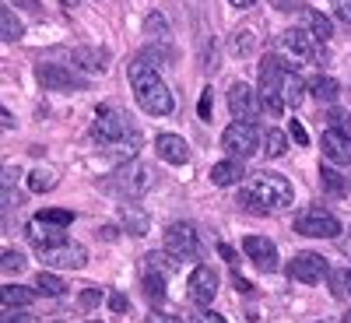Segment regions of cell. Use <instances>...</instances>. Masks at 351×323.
Wrapping results in <instances>:
<instances>
[{
  "label": "cell",
  "instance_id": "1",
  "mask_svg": "<svg viewBox=\"0 0 351 323\" xmlns=\"http://www.w3.org/2000/svg\"><path fill=\"white\" fill-rule=\"evenodd\" d=\"M130 84H134L137 106L148 112V116H172L176 99H172V92H169V84L158 77V71H155L148 60H141V56L130 64Z\"/></svg>",
  "mask_w": 351,
  "mask_h": 323
},
{
  "label": "cell",
  "instance_id": "2",
  "mask_svg": "<svg viewBox=\"0 0 351 323\" xmlns=\"http://www.w3.org/2000/svg\"><path fill=\"white\" fill-rule=\"evenodd\" d=\"M250 190H253V197L260 200V208L267 211V215L291 208V200H295L291 183L285 180V176H278V172H256L253 180H250Z\"/></svg>",
  "mask_w": 351,
  "mask_h": 323
},
{
  "label": "cell",
  "instance_id": "3",
  "mask_svg": "<svg viewBox=\"0 0 351 323\" xmlns=\"http://www.w3.org/2000/svg\"><path fill=\"white\" fill-rule=\"evenodd\" d=\"M137 137L130 116L123 109H112V106H99L95 109V120H92V141L99 144H120V141H130Z\"/></svg>",
  "mask_w": 351,
  "mask_h": 323
},
{
  "label": "cell",
  "instance_id": "4",
  "mask_svg": "<svg viewBox=\"0 0 351 323\" xmlns=\"http://www.w3.org/2000/svg\"><path fill=\"white\" fill-rule=\"evenodd\" d=\"M278 46L288 53V56H295V60H309L316 67H324L330 60V53L324 49V39H316L309 28H288V32L278 36Z\"/></svg>",
  "mask_w": 351,
  "mask_h": 323
},
{
  "label": "cell",
  "instance_id": "5",
  "mask_svg": "<svg viewBox=\"0 0 351 323\" xmlns=\"http://www.w3.org/2000/svg\"><path fill=\"white\" fill-rule=\"evenodd\" d=\"M165 253L172 263H190L200 256V232L193 222H172L165 228Z\"/></svg>",
  "mask_w": 351,
  "mask_h": 323
},
{
  "label": "cell",
  "instance_id": "6",
  "mask_svg": "<svg viewBox=\"0 0 351 323\" xmlns=\"http://www.w3.org/2000/svg\"><path fill=\"white\" fill-rule=\"evenodd\" d=\"M221 148L228 152V158H250L256 148H260V130L256 123H246V120H232L221 134Z\"/></svg>",
  "mask_w": 351,
  "mask_h": 323
},
{
  "label": "cell",
  "instance_id": "7",
  "mask_svg": "<svg viewBox=\"0 0 351 323\" xmlns=\"http://www.w3.org/2000/svg\"><path fill=\"white\" fill-rule=\"evenodd\" d=\"M341 228H344L341 218L330 215L327 208H309L295 218V232L309 236V239H334V236H341Z\"/></svg>",
  "mask_w": 351,
  "mask_h": 323
},
{
  "label": "cell",
  "instance_id": "8",
  "mask_svg": "<svg viewBox=\"0 0 351 323\" xmlns=\"http://www.w3.org/2000/svg\"><path fill=\"white\" fill-rule=\"evenodd\" d=\"M288 278L302 281V285H316V281L330 278V263L324 253H295L288 260Z\"/></svg>",
  "mask_w": 351,
  "mask_h": 323
},
{
  "label": "cell",
  "instance_id": "9",
  "mask_svg": "<svg viewBox=\"0 0 351 323\" xmlns=\"http://www.w3.org/2000/svg\"><path fill=\"white\" fill-rule=\"evenodd\" d=\"M186 296L200 309H208L215 302V296H218V271L211 267V263H197V267H193L190 285H186Z\"/></svg>",
  "mask_w": 351,
  "mask_h": 323
},
{
  "label": "cell",
  "instance_id": "10",
  "mask_svg": "<svg viewBox=\"0 0 351 323\" xmlns=\"http://www.w3.org/2000/svg\"><path fill=\"white\" fill-rule=\"evenodd\" d=\"M256 109H260V95L246 81H236L228 88V112L232 120H246V123H256Z\"/></svg>",
  "mask_w": 351,
  "mask_h": 323
},
{
  "label": "cell",
  "instance_id": "11",
  "mask_svg": "<svg viewBox=\"0 0 351 323\" xmlns=\"http://www.w3.org/2000/svg\"><path fill=\"white\" fill-rule=\"evenodd\" d=\"M36 77H39L43 88H49V92H77V88H84V77H77L74 71H67L60 64H39Z\"/></svg>",
  "mask_w": 351,
  "mask_h": 323
},
{
  "label": "cell",
  "instance_id": "12",
  "mask_svg": "<svg viewBox=\"0 0 351 323\" xmlns=\"http://www.w3.org/2000/svg\"><path fill=\"white\" fill-rule=\"evenodd\" d=\"M25 236H28V243L36 246V253H46V250H53V246L67 243V225H56V222L36 218L32 225L25 228Z\"/></svg>",
  "mask_w": 351,
  "mask_h": 323
},
{
  "label": "cell",
  "instance_id": "13",
  "mask_svg": "<svg viewBox=\"0 0 351 323\" xmlns=\"http://www.w3.org/2000/svg\"><path fill=\"white\" fill-rule=\"evenodd\" d=\"M39 256H43V263L60 267V271H81L88 263V250L81 243H60V246H53V250H46Z\"/></svg>",
  "mask_w": 351,
  "mask_h": 323
},
{
  "label": "cell",
  "instance_id": "14",
  "mask_svg": "<svg viewBox=\"0 0 351 323\" xmlns=\"http://www.w3.org/2000/svg\"><path fill=\"white\" fill-rule=\"evenodd\" d=\"M243 253L256 263V271H263V274L278 271V246L267 236H246L243 239Z\"/></svg>",
  "mask_w": 351,
  "mask_h": 323
},
{
  "label": "cell",
  "instance_id": "15",
  "mask_svg": "<svg viewBox=\"0 0 351 323\" xmlns=\"http://www.w3.org/2000/svg\"><path fill=\"white\" fill-rule=\"evenodd\" d=\"M148 187H152V172L144 169V165H127V169L116 172V190H120L123 197H130V200L144 197V193H148Z\"/></svg>",
  "mask_w": 351,
  "mask_h": 323
},
{
  "label": "cell",
  "instance_id": "16",
  "mask_svg": "<svg viewBox=\"0 0 351 323\" xmlns=\"http://www.w3.org/2000/svg\"><path fill=\"white\" fill-rule=\"evenodd\" d=\"M155 152L162 162L169 165H186L190 162V144L180 137V134H158L155 137Z\"/></svg>",
  "mask_w": 351,
  "mask_h": 323
},
{
  "label": "cell",
  "instance_id": "17",
  "mask_svg": "<svg viewBox=\"0 0 351 323\" xmlns=\"http://www.w3.org/2000/svg\"><path fill=\"white\" fill-rule=\"evenodd\" d=\"M319 148H324L327 162H334V165H351V137H348V134H341V130L330 127L324 137H319Z\"/></svg>",
  "mask_w": 351,
  "mask_h": 323
},
{
  "label": "cell",
  "instance_id": "18",
  "mask_svg": "<svg viewBox=\"0 0 351 323\" xmlns=\"http://www.w3.org/2000/svg\"><path fill=\"white\" fill-rule=\"evenodd\" d=\"M71 64H74V67H81V71H92V74H102V71L109 67V56H106V49H92V46H77V49L71 53Z\"/></svg>",
  "mask_w": 351,
  "mask_h": 323
},
{
  "label": "cell",
  "instance_id": "19",
  "mask_svg": "<svg viewBox=\"0 0 351 323\" xmlns=\"http://www.w3.org/2000/svg\"><path fill=\"white\" fill-rule=\"evenodd\" d=\"M120 222L127 225L130 236H148V228H152V215L137 208V204H123L120 208Z\"/></svg>",
  "mask_w": 351,
  "mask_h": 323
},
{
  "label": "cell",
  "instance_id": "20",
  "mask_svg": "<svg viewBox=\"0 0 351 323\" xmlns=\"http://www.w3.org/2000/svg\"><path fill=\"white\" fill-rule=\"evenodd\" d=\"M306 88H309V81H302L295 71L288 67V74H285V81H281V99H285V106H288V109H299Z\"/></svg>",
  "mask_w": 351,
  "mask_h": 323
},
{
  "label": "cell",
  "instance_id": "21",
  "mask_svg": "<svg viewBox=\"0 0 351 323\" xmlns=\"http://www.w3.org/2000/svg\"><path fill=\"white\" fill-rule=\"evenodd\" d=\"M243 165H239V158H221L215 169H211V183L215 187H232V183H239L243 180Z\"/></svg>",
  "mask_w": 351,
  "mask_h": 323
},
{
  "label": "cell",
  "instance_id": "22",
  "mask_svg": "<svg viewBox=\"0 0 351 323\" xmlns=\"http://www.w3.org/2000/svg\"><path fill=\"white\" fill-rule=\"evenodd\" d=\"M309 95H313L316 102H337L341 84H337L334 77H327V74H313V77H309Z\"/></svg>",
  "mask_w": 351,
  "mask_h": 323
},
{
  "label": "cell",
  "instance_id": "23",
  "mask_svg": "<svg viewBox=\"0 0 351 323\" xmlns=\"http://www.w3.org/2000/svg\"><path fill=\"white\" fill-rule=\"evenodd\" d=\"M319 183H324V190H327L330 197H341V200H344L348 180H344V172L334 169V162H330V165H319Z\"/></svg>",
  "mask_w": 351,
  "mask_h": 323
},
{
  "label": "cell",
  "instance_id": "24",
  "mask_svg": "<svg viewBox=\"0 0 351 323\" xmlns=\"http://www.w3.org/2000/svg\"><path fill=\"white\" fill-rule=\"evenodd\" d=\"M256 53V36H253V25H239L232 32V56H253Z\"/></svg>",
  "mask_w": 351,
  "mask_h": 323
},
{
  "label": "cell",
  "instance_id": "25",
  "mask_svg": "<svg viewBox=\"0 0 351 323\" xmlns=\"http://www.w3.org/2000/svg\"><path fill=\"white\" fill-rule=\"evenodd\" d=\"M302 14H306V28H309V32H313L316 39H324V43H327V39L334 36V25H330V18H327L324 11H316V8H306Z\"/></svg>",
  "mask_w": 351,
  "mask_h": 323
},
{
  "label": "cell",
  "instance_id": "26",
  "mask_svg": "<svg viewBox=\"0 0 351 323\" xmlns=\"http://www.w3.org/2000/svg\"><path fill=\"white\" fill-rule=\"evenodd\" d=\"M39 291L36 288H25V285H4V306L8 309H21V306H32Z\"/></svg>",
  "mask_w": 351,
  "mask_h": 323
},
{
  "label": "cell",
  "instance_id": "27",
  "mask_svg": "<svg viewBox=\"0 0 351 323\" xmlns=\"http://www.w3.org/2000/svg\"><path fill=\"white\" fill-rule=\"evenodd\" d=\"M141 60H148L155 71H158V67H172V64H176V49L165 46V43H158V46H148V49H144Z\"/></svg>",
  "mask_w": 351,
  "mask_h": 323
},
{
  "label": "cell",
  "instance_id": "28",
  "mask_svg": "<svg viewBox=\"0 0 351 323\" xmlns=\"http://www.w3.org/2000/svg\"><path fill=\"white\" fill-rule=\"evenodd\" d=\"M141 288H144V296H148L152 302H162V299H165V274H162L158 267H148Z\"/></svg>",
  "mask_w": 351,
  "mask_h": 323
},
{
  "label": "cell",
  "instance_id": "29",
  "mask_svg": "<svg viewBox=\"0 0 351 323\" xmlns=\"http://www.w3.org/2000/svg\"><path fill=\"white\" fill-rule=\"evenodd\" d=\"M21 32H25L21 21H18V18H14V11L4 4V8H0V39H4V43H18V39H21Z\"/></svg>",
  "mask_w": 351,
  "mask_h": 323
},
{
  "label": "cell",
  "instance_id": "30",
  "mask_svg": "<svg viewBox=\"0 0 351 323\" xmlns=\"http://www.w3.org/2000/svg\"><path fill=\"white\" fill-rule=\"evenodd\" d=\"M36 291L49 296V299H60V296H67V281L56 274H36Z\"/></svg>",
  "mask_w": 351,
  "mask_h": 323
},
{
  "label": "cell",
  "instance_id": "31",
  "mask_svg": "<svg viewBox=\"0 0 351 323\" xmlns=\"http://www.w3.org/2000/svg\"><path fill=\"white\" fill-rule=\"evenodd\" d=\"M0 271H4V278H8V274H21V271H25V256H21V250H11V246L0 250Z\"/></svg>",
  "mask_w": 351,
  "mask_h": 323
},
{
  "label": "cell",
  "instance_id": "32",
  "mask_svg": "<svg viewBox=\"0 0 351 323\" xmlns=\"http://www.w3.org/2000/svg\"><path fill=\"white\" fill-rule=\"evenodd\" d=\"M263 152H267V158H281L288 152L285 130H267V134H263Z\"/></svg>",
  "mask_w": 351,
  "mask_h": 323
},
{
  "label": "cell",
  "instance_id": "33",
  "mask_svg": "<svg viewBox=\"0 0 351 323\" xmlns=\"http://www.w3.org/2000/svg\"><path fill=\"white\" fill-rule=\"evenodd\" d=\"M56 187V172L53 169H36V172H28V190H36V193H46Z\"/></svg>",
  "mask_w": 351,
  "mask_h": 323
},
{
  "label": "cell",
  "instance_id": "34",
  "mask_svg": "<svg viewBox=\"0 0 351 323\" xmlns=\"http://www.w3.org/2000/svg\"><path fill=\"white\" fill-rule=\"evenodd\" d=\"M330 291L337 299H351V267H337V271H330Z\"/></svg>",
  "mask_w": 351,
  "mask_h": 323
},
{
  "label": "cell",
  "instance_id": "35",
  "mask_svg": "<svg viewBox=\"0 0 351 323\" xmlns=\"http://www.w3.org/2000/svg\"><path fill=\"white\" fill-rule=\"evenodd\" d=\"M327 123H330L334 130H341V134L351 137V112H344V109H330V112H327Z\"/></svg>",
  "mask_w": 351,
  "mask_h": 323
},
{
  "label": "cell",
  "instance_id": "36",
  "mask_svg": "<svg viewBox=\"0 0 351 323\" xmlns=\"http://www.w3.org/2000/svg\"><path fill=\"white\" fill-rule=\"evenodd\" d=\"M36 218H43V222H56V225H71V222H74V211H64V208H43Z\"/></svg>",
  "mask_w": 351,
  "mask_h": 323
},
{
  "label": "cell",
  "instance_id": "37",
  "mask_svg": "<svg viewBox=\"0 0 351 323\" xmlns=\"http://www.w3.org/2000/svg\"><path fill=\"white\" fill-rule=\"evenodd\" d=\"M211 106H215V92H211V88H204V95H200V102H197V116H200L204 123H208L211 116H215V112H211Z\"/></svg>",
  "mask_w": 351,
  "mask_h": 323
},
{
  "label": "cell",
  "instance_id": "38",
  "mask_svg": "<svg viewBox=\"0 0 351 323\" xmlns=\"http://www.w3.org/2000/svg\"><path fill=\"white\" fill-rule=\"evenodd\" d=\"M99 302H102V291H99V288H84V291H81V299H77L81 309H95Z\"/></svg>",
  "mask_w": 351,
  "mask_h": 323
},
{
  "label": "cell",
  "instance_id": "39",
  "mask_svg": "<svg viewBox=\"0 0 351 323\" xmlns=\"http://www.w3.org/2000/svg\"><path fill=\"white\" fill-rule=\"evenodd\" d=\"M239 204H243L246 211H253V215H267V211L260 208V200L253 197V190H250V187H246V190H239Z\"/></svg>",
  "mask_w": 351,
  "mask_h": 323
},
{
  "label": "cell",
  "instance_id": "40",
  "mask_svg": "<svg viewBox=\"0 0 351 323\" xmlns=\"http://www.w3.org/2000/svg\"><path fill=\"white\" fill-rule=\"evenodd\" d=\"M109 309H112L116 316H123V313L130 309V299L123 296V291H112V296H109Z\"/></svg>",
  "mask_w": 351,
  "mask_h": 323
},
{
  "label": "cell",
  "instance_id": "41",
  "mask_svg": "<svg viewBox=\"0 0 351 323\" xmlns=\"http://www.w3.org/2000/svg\"><path fill=\"white\" fill-rule=\"evenodd\" d=\"M144 28H148L152 36H158V39H162V36H165V18H162V14H148V21H144Z\"/></svg>",
  "mask_w": 351,
  "mask_h": 323
},
{
  "label": "cell",
  "instance_id": "42",
  "mask_svg": "<svg viewBox=\"0 0 351 323\" xmlns=\"http://www.w3.org/2000/svg\"><path fill=\"white\" fill-rule=\"evenodd\" d=\"M271 8L274 11H306V4H302V0H271Z\"/></svg>",
  "mask_w": 351,
  "mask_h": 323
},
{
  "label": "cell",
  "instance_id": "43",
  "mask_svg": "<svg viewBox=\"0 0 351 323\" xmlns=\"http://www.w3.org/2000/svg\"><path fill=\"white\" fill-rule=\"evenodd\" d=\"M330 8H334V14H337L341 21L351 25V0H330Z\"/></svg>",
  "mask_w": 351,
  "mask_h": 323
},
{
  "label": "cell",
  "instance_id": "44",
  "mask_svg": "<svg viewBox=\"0 0 351 323\" xmlns=\"http://www.w3.org/2000/svg\"><path fill=\"white\" fill-rule=\"evenodd\" d=\"M288 130H291V137H295V144H302V148L309 144V134H306V127H302L299 120H291V123H288Z\"/></svg>",
  "mask_w": 351,
  "mask_h": 323
},
{
  "label": "cell",
  "instance_id": "45",
  "mask_svg": "<svg viewBox=\"0 0 351 323\" xmlns=\"http://www.w3.org/2000/svg\"><path fill=\"white\" fill-rule=\"evenodd\" d=\"M197 323H228L221 313H215V309H200L197 313Z\"/></svg>",
  "mask_w": 351,
  "mask_h": 323
},
{
  "label": "cell",
  "instance_id": "46",
  "mask_svg": "<svg viewBox=\"0 0 351 323\" xmlns=\"http://www.w3.org/2000/svg\"><path fill=\"white\" fill-rule=\"evenodd\" d=\"M144 323H183L180 316H169V313H148V320Z\"/></svg>",
  "mask_w": 351,
  "mask_h": 323
},
{
  "label": "cell",
  "instance_id": "47",
  "mask_svg": "<svg viewBox=\"0 0 351 323\" xmlns=\"http://www.w3.org/2000/svg\"><path fill=\"white\" fill-rule=\"evenodd\" d=\"M4 323H36V316L32 313H11V316H4Z\"/></svg>",
  "mask_w": 351,
  "mask_h": 323
},
{
  "label": "cell",
  "instance_id": "48",
  "mask_svg": "<svg viewBox=\"0 0 351 323\" xmlns=\"http://www.w3.org/2000/svg\"><path fill=\"white\" fill-rule=\"evenodd\" d=\"M218 253H221V256H225L228 263H236V260H239V253H236V250H232V246H225V243L218 246Z\"/></svg>",
  "mask_w": 351,
  "mask_h": 323
},
{
  "label": "cell",
  "instance_id": "49",
  "mask_svg": "<svg viewBox=\"0 0 351 323\" xmlns=\"http://www.w3.org/2000/svg\"><path fill=\"white\" fill-rule=\"evenodd\" d=\"M11 4H18V8H25V11H39L36 0H11Z\"/></svg>",
  "mask_w": 351,
  "mask_h": 323
},
{
  "label": "cell",
  "instance_id": "50",
  "mask_svg": "<svg viewBox=\"0 0 351 323\" xmlns=\"http://www.w3.org/2000/svg\"><path fill=\"white\" fill-rule=\"evenodd\" d=\"M0 123H4V130H8V127H14V116H11L8 109H0Z\"/></svg>",
  "mask_w": 351,
  "mask_h": 323
},
{
  "label": "cell",
  "instance_id": "51",
  "mask_svg": "<svg viewBox=\"0 0 351 323\" xmlns=\"http://www.w3.org/2000/svg\"><path fill=\"white\" fill-rule=\"evenodd\" d=\"M228 4H232V8H239V11H246V8L256 4V0H228Z\"/></svg>",
  "mask_w": 351,
  "mask_h": 323
},
{
  "label": "cell",
  "instance_id": "52",
  "mask_svg": "<svg viewBox=\"0 0 351 323\" xmlns=\"http://www.w3.org/2000/svg\"><path fill=\"white\" fill-rule=\"evenodd\" d=\"M232 281H236V288H239V291H250V281H246V278H239V274H236Z\"/></svg>",
  "mask_w": 351,
  "mask_h": 323
},
{
  "label": "cell",
  "instance_id": "53",
  "mask_svg": "<svg viewBox=\"0 0 351 323\" xmlns=\"http://www.w3.org/2000/svg\"><path fill=\"white\" fill-rule=\"evenodd\" d=\"M67 4H77V0H67Z\"/></svg>",
  "mask_w": 351,
  "mask_h": 323
},
{
  "label": "cell",
  "instance_id": "54",
  "mask_svg": "<svg viewBox=\"0 0 351 323\" xmlns=\"http://www.w3.org/2000/svg\"><path fill=\"white\" fill-rule=\"evenodd\" d=\"M88 323H99V320H88Z\"/></svg>",
  "mask_w": 351,
  "mask_h": 323
},
{
  "label": "cell",
  "instance_id": "55",
  "mask_svg": "<svg viewBox=\"0 0 351 323\" xmlns=\"http://www.w3.org/2000/svg\"><path fill=\"white\" fill-rule=\"evenodd\" d=\"M53 323H64V320H53Z\"/></svg>",
  "mask_w": 351,
  "mask_h": 323
},
{
  "label": "cell",
  "instance_id": "56",
  "mask_svg": "<svg viewBox=\"0 0 351 323\" xmlns=\"http://www.w3.org/2000/svg\"><path fill=\"white\" fill-rule=\"evenodd\" d=\"M319 323H324V320H319Z\"/></svg>",
  "mask_w": 351,
  "mask_h": 323
}]
</instances>
